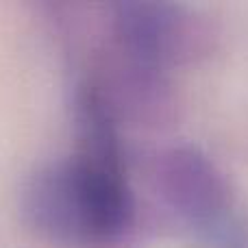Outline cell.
Here are the masks:
<instances>
[{
	"instance_id": "cell-1",
	"label": "cell",
	"mask_w": 248,
	"mask_h": 248,
	"mask_svg": "<svg viewBox=\"0 0 248 248\" xmlns=\"http://www.w3.org/2000/svg\"><path fill=\"white\" fill-rule=\"evenodd\" d=\"M29 211L42 229L72 242L109 240L124 227L128 198L113 150L59 163L37 174Z\"/></svg>"
}]
</instances>
